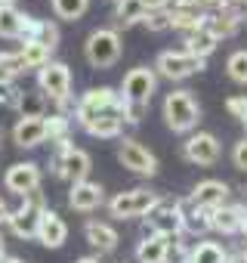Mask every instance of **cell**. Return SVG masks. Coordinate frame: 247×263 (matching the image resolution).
Segmentation results:
<instances>
[{
    "instance_id": "1",
    "label": "cell",
    "mask_w": 247,
    "mask_h": 263,
    "mask_svg": "<svg viewBox=\"0 0 247 263\" xmlns=\"http://www.w3.org/2000/svg\"><path fill=\"white\" fill-rule=\"evenodd\" d=\"M164 121L173 134H195L201 121V105L192 90H173L164 96Z\"/></svg>"
},
{
    "instance_id": "2",
    "label": "cell",
    "mask_w": 247,
    "mask_h": 263,
    "mask_svg": "<svg viewBox=\"0 0 247 263\" xmlns=\"http://www.w3.org/2000/svg\"><path fill=\"white\" fill-rule=\"evenodd\" d=\"M37 90H40L47 99H53V102L59 105V111L65 115V108L71 105V71H68V65L50 59V62L37 71Z\"/></svg>"
},
{
    "instance_id": "3",
    "label": "cell",
    "mask_w": 247,
    "mask_h": 263,
    "mask_svg": "<svg viewBox=\"0 0 247 263\" xmlns=\"http://www.w3.org/2000/svg\"><path fill=\"white\" fill-rule=\"evenodd\" d=\"M182 220H186V201L182 198H158V204L146 214L149 232L167 235V238L182 235Z\"/></svg>"
},
{
    "instance_id": "4",
    "label": "cell",
    "mask_w": 247,
    "mask_h": 263,
    "mask_svg": "<svg viewBox=\"0 0 247 263\" xmlns=\"http://www.w3.org/2000/svg\"><path fill=\"white\" fill-rule=\"evenodd\" d=\"M120 53H123V44H120V31L114 28H96L84 44V56L93 68H111L120 59Z\"/></svg>"
},
{
    "instance_id": "5",
    "label": "cell",
    "mask_w": 247,
    "mask_h": 263,
    "mask_svg": "<svg viewBox=\"0 0 247 263\" xmlns=\"http://www.w3.org/2000/svg\"><path fill=\"white\" fill-rule=\"evenodd\" d=\"M44 211H47V195H44L40 189H37V192H28V195L22 198V204H19L16 211H10V217H7L10 232H13L16 238H25V241L34 238Z\"/></svg>"
},
{
    "instance_id": "6",
    "label": "cell",
    "mask_w": 247,
    "mask_h": 263,
    "mask_svg": "<svg viewBox=\"0 0 247 263\" xmlns=\"http://www.w3.org/2000/svg\"><path fill=\"white\" fill-rule=\"evenodd\" d=\"M155 90H158V74H155V68L136 65V68H130L127 74H123V81H120V102L136 105V108H149Z\"/></svg>"
},
{
    "instance_id": "7",
    "label": "cell",
    "mask_w": 247,
    "mask_h": 263,
    "mask_svg": "<svg viewBox=\"0 0 247 263\" xmlns=\"http://www.w3.org/2000/svg\"><path fill=\"white\" fill-rule=\"evenodd\" d=\"M90 171H93V158H90V152L71 146V140L56 146L53 174H56L59 180H68V183L74 186V183H80V180H90Z\"/></svg>"
},
{
    "instance_id": "8",
    "label": "cell",
    "mask_w": 247,
    "mask_h": 263,
    "mask_svg": "<svg viewBox=\"0 0 247 263\" xmlns=\"http://www.w3.org/2000/svg\"><path fill=\"white\" fill-rule=\"evenodd\" d=\"M158 192H152V189H142V186H136V189H123V192H117L111 201H108V214L114 217V220H136V217H146L155 204H158Z\"/></svg>"
},
{
    "instance_id": "9",
    "label": "cell",
    "mask_w": 247,
    "mask_h": 263,
    "mask_svg": "<svg viewBox=\"0 0 247 263\" xmlns=\"http://www.w3.org/2000/svg\"><path fill=\"white\" fill-rule=\"evenodd\" d=\"M204 65H207V59H198L186 50H164L155 59V74H161L167 81H186V78L204 71Z\"/></svg>"
},
{
    "instance_id": "10",
    "label": "cell",
    "mask_w": 247,
    "mask_h": 263,
    "mask_svg": "<svg viewBox=\"0 0 247 263\" xmlns=\"http://www.w3.org/2000/svg\"><path fill=\"white\" fill-rule=\"evenodd\" d=\"M108 108H120V93L114 87H93L74 102V121L80 127H87L96 115H102Z\"/></svg>"
},
{
    "instance_id": "11",
    "label": "cell",
    "mask_w": 247,
    "mask_h": 263,
    "mask_svg": "<svg viewBox=\"0 0 247 263\" xmlns=\"http://www.w3.org/2000/svg\"><path fill=\"white\" fill-rule=\"evenodd\" d=\"M117 161L123 171H130L136 177H155L158 174V158L133 137H123L117 143Z\"/></svg>"
},
{
    "instance_id": "12",
    "label": "cell",
    "mask_w": 247,
    "mask_h": 263,
    "mask_svg": "<svg viewBox=\"0 0 247 263\" xmlns=\"http://www.w3.org/2000/svg\"><path fill=\"white\" fill-rule=\"evenodd\" d=\"M219 140L213 134H207V130H195V134H189V140L182 143V158L195 167H213L219 161Z\"/></svg>"
},
{
    "instance_id": "13",
    "label": "cell",
    "mask_w": 247,
    "mask_h": 263,
    "mask_svg": "<svg viewBox=\"0 0 247 263\" xmlns=\"http://www.w3.org/2000/svg\"><path fill=\"white\" fill-rule=\"evenodd\" d=\"M40 180H44V174H40V167H37L34 161H16V164H10L7 174H4L7 192L22 195V198H25L28 192H37V189H40Z\"/></svg>"
},
{
    "instance_id": "14",
    "label": "cell",
    "mask_w": 247,
    "mask_h": 263,
    "mask_svg": "<svg viewBox=\"0 0 247 263\" xmlns=\"http://www.w3.org/2000/svg\"><path fill=\"white\" fill-rule=\"evenodd\" d=\"M229 195H232L229 183L210 177V180L195 183V189H192V195H189V204H192V208H201V211H216V208L229 204Z\"/></svg>"
},
{
    "instance_id": "15",
    "label": "cell",
    "mask_w": 247,
    "mask_h": 263,
    "mask_svg": "<svg viewBox=\"0 0 247 263\" xmlns=\"http://www.w3.org/2000/svg\"><path fill=\"white\" fill-rule=\"evenodd\" d=\"M102 204H105V189L99 183H93V180H80L68 192V208L77 211V214H90V211H96Z\"/></svg>"
},
{
    "instance_id": "16",
    "label": "cell",
    "mask_w": 247,
    "mask_h": 263,
    "mask_svg": "<svg viewBox=\"0 0 247 263\" xmlns=\"http://www.w3.org/2000/svg\"><path fill=\"white\" fill-rule=\"evenodd\" d=\"M44 248H62L65 241H68V223L53 211V208H47L44 214H40V223H37V235H34Z\"/></svg>"
},
{
    "instance_id": "17",
    "label": "cell",
    "mask_w": 247,
    "mask_h": 263,
    "mask_svg": "<svg viewBox=\"0 0 247 263\" xmlns=\"http://www.w3.org/2000/svg\"><path fill=\"white\" fill-rule=\"evenodd\" d=\"M84 235H87V245L96 248L99 254H111V251L117 248V241H120L117 229H114L111 223H105V220H87Z\"/></svg>"
},
{
    "instance_id": "18",
    "label": "cell",
    "mask_w": 247,
    "mask_h": 263,
    "mask_svg": "<svg viewBox=\"0 0 247 263\" xmlns=\"http://www.w3.org/2000/svg\"><path fill=\"white\" fill-rule=\"evenodd\" d=\"M84 130L96 140H117L123 134V115H120V108H108V111L96 115Z\"/></svg>"
},
{
    "instance_id": "19",
    "label": "cell",
    "mask_w": 247,
    "mask_h": 263,
    "mask_svg": "<svg viewBox=\"0 0 247 263\" xmlns=\"http://www.w3.org/2000/svg\"><path fill=\"white\" fill-rule=\"evenodd\" d=\"M241 220H244V204H222L210 211V229L219 235H241Z\"/></svg>"
},
{
    "instance_id": "20",
    "label": "cell",
    "mask_w": 247,
    "mask_h": 263,
    "mask_svg": "<svg viewBox=\"0 0 247 263\" xmlns=\"http://www.w3.org/2000/svg\"><path fill=\"white\" fill-rule=\"evenodd\" d=\"M13 143L19 149H37L40 143H47L44 118H19L16 127H13Z\"/></svg>"
},
{
    "instance_id": "21",
    "label": "cell",
    "mask_w": 247,
    "mask_h": 263,
    "mask_svg": "<svg viewBox=\"0 0 247 263\" xmlns=\"http://www.w3.org/2000/svg\"><path fill=\"white\" fill-rule=\"evenodd\" d=\"M34 16H25L16 7H0V37H10V41H25L28 25Z\"/></svg>"
},
{
    "instance_id": "22",
    "label": "cell",
    "mask_w": 247,
    "mask_h": 263,
    "mask_svg": "<svg viewBox=\"0 0 247 263\" xmlns=\"http://www.w3.org/2000/svg\"><path fill=\"white\" fill-rule=\"evenodd\" d=\"M182 44H186V47H182L186 53H192V56H198V59H207V56L219 47V37H216L210 28H204V25H201V28L189 31Z\"/></svg>"
},
{
    "instance_id": "23",
    "label": "cell",
    "mask_w": 247,
    "mask_h": 263,
    "mask_svg": "<svg viewBox=\"0 0 247 263\" xmlns=\"http://www.w3.org/2000/svg\"><path fill=\"white\" fill-rule=\"evenodd\" d=\"M167 245H170L167 235L149 232V235L136 245V263H164V260H167Z\"/></svg>"
},
{
    "instance_id": "24",
    "label": "cell",
    "mask_w": 247,
    "mask_h": 263,
    "mask_svg": "<svg viewBox=\"0 0 247 263\" xmlns=\"http://www.w3.org/2000/svg\"><path fill=\"white\" fill-rule=\"evenodd\" d=\"M146 19V7L139 0H114V31L117 28H133Z\"/></svg>"
},
{
    "instance_id": "25",
    "label": "cell",
    "mask_w": 247,
    "mask_h": 263,
    "mask_svg": "<svg viewBox=\"0 0 247 263\" xmlns=\"http://www.w3.org/2000/svg\"><path fill=\"white\" fill-rule=\"evenodd\" d=\"M47 105L50 99L40 93V90H19V118H47Z\"/></svg>"
},
{
    "instance_id": "26",
    "label": "cell",
    "mask_w": 247,
    "mask_h": 263,
    "mask_svg": "<svg viewBox=\"0 0 247 263\" xmlns=\"http://www.w3.org/2000/svg\"><path fill=\"white\" fill-rule=\"evenodd\" d=\"M25 41H37V44H44L47 50H56V47H59V25L50 22V19H31Z\"/></svg>"
},
{
    "instance_id": "27",
    "label": "cell",
    "mask_w": 247,
    "mask_h": 263,
    "mask_svg": "<svg viewBox=\"0 0 247 263\" xmlns=\"http://www.w3.org/2000/svg\"><path fill=\"white\" fill-rule=\"evenodd\" d=\"M44 134H47V140L50 143H68V134H71V118L68 115H62V111H53V115H47L44 118Z\"/></svg>"
},
{
    "instance_id": "28",
    "label": "cell",
    "mask_w": 247,
    "mask_h": 263,
    "mask_svg": "<svg viewBox=\"0 0 247 263\" xmlns=\"http://www.w3.org/2000/svg\"><path fill=\"white\" fill-rule=\"evenodd\" d=\"M204 16H207V10H198V7H189V10H170V28L189 34V31H195V28L204 25Z\"/></svg>"
},
{
    "instance_id": "29",
    "label": "cell",
    "mask_w": 247,
    "mask_h": 263,
    "mask_svg": "<svg viewBox=\"0 0 247 263\" xmlns=\"http://www.w3.org/2000/svg\"><path fill=\"white\" fill-rule=\"evenodd\" d=\"M225 257H229V251L219 241H198V245H192L189 263H225Z\"/></svg>"
},
{
    "instance_id": "30",
    "label": "cell",
    "mask_w": 247,
    "mask_h": 263,
    "mask_svg": "<svg viewBox=\"0 0 247 263\" xmlns=\"http://www.w3.org/2000/svg\"><path fill=\"white\" fill-rule=\"evenodd\" d=\"M50 56H53V50H47L37 41H22V47H19V59L25 62V68H37L40 71L50 62Z\"/></svg>"
},
{
    "instance_id": "31",
    "label": "cell",
    "mask_w": 247,
    "mask_h": 263,
    "mask_svg": "<svg viewBox=\"0 0 247 263\" xmlns=\"http://www.w3.org/2000/svg\"><path fill=\"white\" fill-rule=\"evenodd\" d=\"M182 232H189V235H204V232H210V211L192 208V204L186 201V220H182Z\"/></svg>"
},
{
    "instance_id": "32",
    "label": "cell",
    "mask_w": 247,
    "mask_h": 263,
    "mask_svg": "<svg viewBox=\"0 0 247 263\" xmlns=\"http://www.w3.org/2000/svg\"><path fill=\"white\" fill-rule=\"evenodd\" d=\"M50 7L56 13V19L65 22H77L87 10H90V0H50Z\"/></svg>"
},
{
    "instance_id": "33",
    "label": "cell",
    "mask_w": 247,
    "mask_h": 263,
    "mask_svg": "<svg viewBox=\"0 0 247 263\" xmlns=\"http://www.w3.org/2000/svg\"><path fill=\"white\" fill-rule=\"evenodd\" d=\"M25 62L19 59V53H7L0 50V84H16L19 74H25Z\"/></svg>"
},
{
    "instance_id": "34",
    "label": "cell",
    "mask_w": 247,
    "mask_h": 263,
    "mask_svg": "<svg viewBox=\"0 0 247 263\" xmlns=\"http://www.w3.org/2000/svg\"><path fill=\"white\" fill-rule=\"evenodd\" d=\"M225 74H229L235 84H244V87H247V50H235V53L225 59Z\"/></svg>"
},
{
    "instance_id": "35",
    "label": "cell",
    "mask_w": 247,
    "mask_h": 263,
    "mask_svg": "<svg viewBox=\"0 0 247 263\" xmlns=\"http://www.w3.org/2000/svg\"><path fill=\"white\" fill-rule=\"evenodd\" d=\"M189 254H192V245H186L182 235H179V238H170V245H167V260H164V263H189Z\"/></svg>"
},
{
    "instance_id": "36",
    "label": "cell",
    "mask_w": 247,
    "mask_h": 263,
    "mask_svg": "<svg viewBox=\"0 0 247 263\" xmlns=\"http://www.w3.org/2000/svg\"><path fill=\"white\" fill-rule=\"evenodd\" d=\"M142 25L149 28V31H167L170 28V10H155V13H146V19H142Z\"/></svg>"
},
{
    "instance_id": "37",
    "label": "cell",
    "mask_w": 247,
    "mask_h": 263,
    "mask_svg": "<svg viewBox=\"0 0 247 263\" xmlns=\"http://www.w3.org/2000/svg\"><path fill=\"white\" fill-rule=\"evenodd\" d=\"M16 102H19V87L16 84H0V108H16Z\"/></svg>"
},
{
    "instance_id": "38",
    "label": "cell",
    "mask_w": 247,
    "mask_h": 263,
    "mask_svg": "<svg viewBox=\"0 0 247 263\" xmlns=\"http://www.w3.org/2000/svg\"><path fill=\"white\" fill-rule=\"evenodd\" d=\"M225 111L241 121V118L247 115V96H229V99H225Z\"/></svg>"
},
{
    "instance_id": "39",
    "label": "cell",
    "mask_w": 247,
    "mask_h": 263,
    "mask_svg": "<svg viewBox=\"0 0 247 263\" xmlns=\"http://www.w3.org/2000/svg\"><path fill=\"white\" fill-rule=\"evenodd\" d=\"M232 164H235L238 171H244V174H247V137L235 143V149H232Z\"/></svg>"
},
{
    "instance_id": "40",
    "label": "cell",
    "mask_w": 247,
    "mask_h": 263,
    "mask_svg": "<svg viewBox=\"0 0 247 263\" xmlns=\"http://www.w3.org/2000/svg\"><path fill=\"white\" fill-rule=\"evenodd\" d=\"M225 263H247V245H241V248H235V251H229V257H225Z\"/></svg>"
},
{
    "instance_id": "41",
    "label": "cell",
    "mask_w": 247,
    "mask_h": 263,
    "mask_svg": "<svg viewBox=\"0 0 247 263\" xmlns=\"http://www.w3.org/2000/svg\"><path fill=\"white\" fill-rule=\"evenodd\" d=\"M139 4L146 7V13H155V10H167L170 0H139Z\"/></svg>"
},
{
    "instance_id": "42",
    "label": "cell",
    "mask_w": 247,
    "mask_h": 263,
    "mask_svg": "<svg viewBox=\"0 0 247 263\" xmlns=\"http://www.w3.org/2000/svg\"><path fill=\"white\" fill-rule=\"evenodd\" d=\"M198 4H201V7H204V10H216V7H219V4H222V0H198Z\"/></svg>"
},
{
    "instance_id": "43",
    "label": "cell",
    "mask_w": 247,
    "mask_h": 263,
    "mask_svg": "<svg viewBox=\"0 0 247 263\" xmlns=\"http://www.w3.org/2000/svg\"><path fill=\"white\" fill-rule=\"evenodd\" d=\"M7 217H10V208H7L4 198H0V223H7Z\"/></svg>"
},
{
    "instance_id": "44",
    "label": "cell",
    "mask_w": 247,
    "mask_h": 263,
    "mask_svg": "<svg viewBox=\"0 0 247 263\" xmlns=\"http://www.w3.org/2000/svg\"><path fill=\"white\" fill-rule=\"evenodd\" d=\"M241 235L247 238V204H244V220H241Z\"/></svg>"
},
{
    "instance_id": "45",
    "label": "cell",
    "mask_w": 247,
    "mask_h": 263,
    "mask_svg": "<svg viewBox=\"0 0 247 263\" xmlns=\"http://www.w3.org/2000/svg\"><path fill=\"white\" fill-rule=\"evenodd\" d=\"M74 263H102V260H99V257H77Z\"/></svg>"
},
{
    "instance_id": "46",
    "label": "cell",
    "mask_w": 247,
    "mask_h": 263,
    "mask_svg": "<svg viewBox=\"0 0 247 263\" xmlns=\"http://www.w3.org/2000/svg\"><path fill=\"white\" fill-rule=\"evenodd\" d=\"M7 257V241H4V232H0V260Z\"/></svg>"
},
{
    "instance_id": "47",
    "label": "cell",
    "mask_w": 247,
    "mask_h": 263,
    "mask_svg": "<svg viewBox=\"0 0 247 263\" xmlns=\"http://www.w3.org/2000/svg\"><path fill=\"white\" fill-rule=\"evenodd\" d=\"M0 263H25V260H19V257H10V254H7L4 260H0Z\"/></svg>"
},
{
    "instance_id": "48",
    "label": "cell",
    "mask_w": 247,
    "mask_h": 263,
    "mask_svg": "<svg viewBox=\"0 0 247 263\" xmlns=\"http://www.w3.org/2000/svg\"><path fill=\"white\" fill-rule=\"evenodd\" d=\"M0 7H16V0H0Z\"/></svg>"
},
{
    "instance_id": "49",
    "label": "cell",
    "mask_w": 247,
    "mask_h": 263,
    "mask_svg": "<svg viewBox=\"0 0 247 263\" xmlns=\"http://www.w3.org/2000/svg\"><path fill=\"white\" fill-rule=\"evenodd\" d=\"M241 124H244V130H247V115H244V118H241Z\"/></svg>"
},
{
    "instance_id": "50",
    "label": "cell",
    "mask_w": 247,
    "mask_h": 263,
    "mask_svg": "<svg viewBox=\"0 0 247 263\" xmlns=\"http://www.w3.org/2000/svg\"><path fill=\"white\" fill-rule=\"evenodd\" d=\"M0 143H4V134H0Z\"/></svg>"
}]
</instances>
